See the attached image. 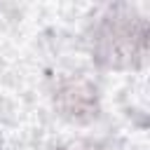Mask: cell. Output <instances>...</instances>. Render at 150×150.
I'll use <instances>...</instances> for the list:
<instances>
[{
	"instance_id": "6da1fadb",
	"label": "cell",
	"mask_w": 150,
	"mask_h": 150,
	"mask_svg": "<svg viewBox=\"0 0 150 150\" xmlns=\"http://www.w3.org/2000/svg\"><path fill=\"white\" fill-rule=\"evenodd\" d=\"M145 19L127 9L110 12L96 28L94 52L96 59L110 68L136 66L145 56Z\"/></svg>"
},
{
	"instance_id": "7a4b0ae2",
	"label": "cell",
	"mask_w": 150,
	"mask_h": 150,
	"mask_svg": "<svg viewBox=\"0 0 150 150\" xmlns=\"http://www.w3.org/2000/svg\"><path fill=\"white\" fill-rule=\"evenodd\" d=\"M56 105L66 117L87 122V120L96 117V110H98L96 87L84 77L61 80V84L56 87Z\"/></svg>"
}]
</instances>
